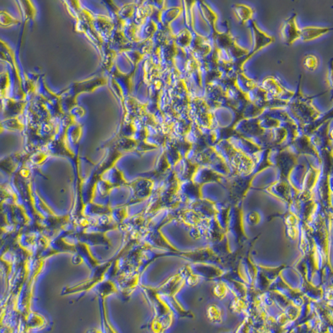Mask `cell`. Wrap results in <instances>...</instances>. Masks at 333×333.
<instances>
[{"instance_id": "6da1fadb", "label": "cell", "mask_w": 333, "mask_h": 333, "mask_svg": "<svg viewBox=\"0 0 333 333\" xmlns=\"http://www.w3.org/2000/svg\"><path fill=\"white\" fill-rule=\"evenodd\" d=\"M328 29H317V28H306L300 31V35H302L303 39H312L314 37H318L319 35L328 32Z\"/></svg>"}, {"instance_id": "7a4b0ae2", "label": "cell", "mask_w": 333, "mask_h": 333, "mask_svg": "<svg viewBox=\"0 0 333 333\" xmlns=\"http://www.w3.org/2000/svg\"><path fill=\"white\" fill-rule=\"evenodd\" d=\"M294 22L293 20H290V21L287 23V28H286V34L284 35H286V39L290 40L291 42H293L294 40L296 39V37H300V31L296 30V26L294 25Z\"/></svg>"}]
</instances>
